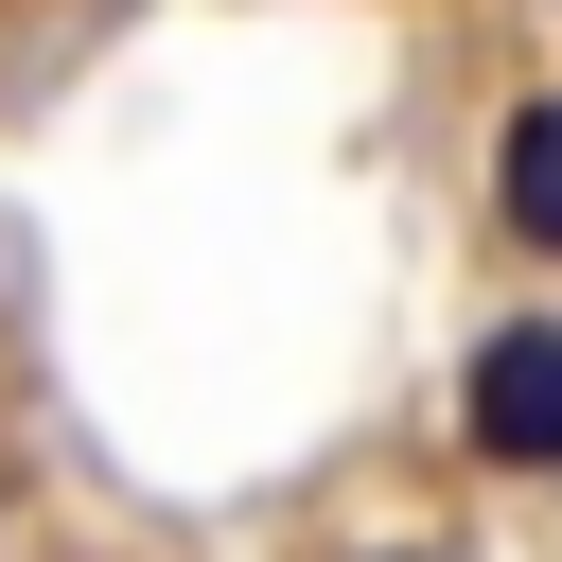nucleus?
<instances>
[{
    "instance_id": "f257e3e1",
    "label": "nucleus",
    "mask_w": 562,
    "mask_h": 562,
    "mask_svg": "<svg viewBox=\"0 0 562 562\" xmlns=\"http://www.w3.org/2000/svg\"><path fill=\"white\" fill-rule=\"evenodd\" d=\"M457 439L492 474H562V316H492L457 369Z\"/></svg>"
},
{
    "instance_id": "f03ea898",
    "label": "nucleus",
    "mask_w": 562,
    "mask_h": 562,
    "mask_svg": "<svg viewBox=\"0 0 562 562\" xmlns=\"http://www.w3.org/2000/svg\"><path fill=\"white\" fill-rule=\"evenodd\" d=\"M492 211H509V246H527V263H562V88H544V105H509V140H492Z\"/></svg>"
}]
</instances>
